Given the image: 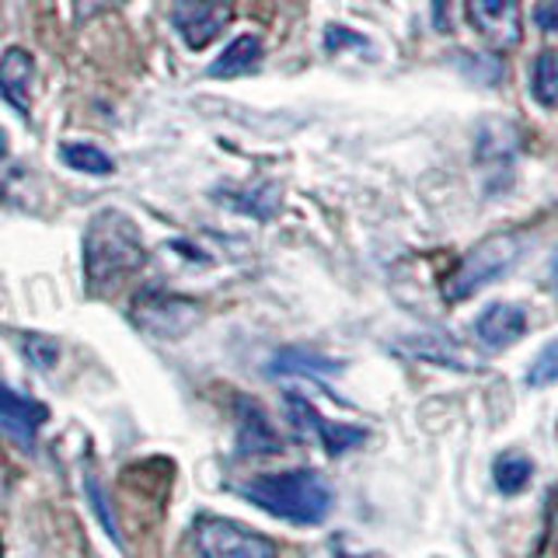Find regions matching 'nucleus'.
I'll use <instances>...</instances> for the list:
<instances>
[{"instance_id":"f257e3e1","label":"nucleus","mask_w":558,"mask_h":558,"mask_svg":"<svg viewBox=\"0 0 558 558\" xmlns=\"http://www.w3.org/2000/svg\"><path fill=\"white\" fill-rule=\"evenodd\" d=\"M147 262L144 234L140 227L119 214V209H101L92 217L84 231V276L92 293H109L122 279H130Z\"/></svg>"},{"instance_id":"f03ea898","label":"nucleus","mask_w":558,"mask_h":558,"mask_svg":"<svg viewBox=\"0 0 558 558\" xmlns=\"http://www.w3.org/2000/svg\"><path fill=\"white\" fill-rule=\"evenodd\" d=\"M238 493L248 502H255L258 510H266L287 523H301V527H314V523H322L331 513V485L311 468L258 475L238 485Z\"/></svg>"},{"instance_id":"7ed1b4c3","label":"nucleus","mask_w":558,"mask_h":558,"mask_svg":"<svg viewBox=\"0 0 558 558\" xmlns=\"http://www.w3.org/2000/svg\"><path fill=\"white\" fill-rule=\"evenodd\" d=\"M523 248H527V234L523 231H502V234L485 238L444 279V296L453 304L475 296L482 287L496 283L502 272H510V266L523 255Z\"/></svg>"},{"instance_id":"20e7f679","label":"nucleus","mask_w":558,"mask_h":558,"mask_svg":"<svg viewBox=\"0 0 558 558\" xmlns=\"http://www.w3.org/2000/svg\"><path fill=\"white\" fill-rule=\"evenodd\" d=\"M196 548L203 558H276V545L258 531L227 517L196 520Z\"/></svg>"},{"instance_id":"39448f33","label":"nucleus","mask_w":558,"mask_h":558,"mask_svg":"<svg viewBox=\"0 0 558 558\" xmlns=\"http://www.w3.org/2000/svg\"><path fill=\"white\" fill-rule=\"evenodd\" d=\"M231 0H171V25L189 49H206L231 25Z\"/></svg>"},{"instance_id":"423d86ee","label":"nucleus","mask_w":558,"mask_h":558,"mask_svg":"<svg viewBox=\"0 0 558 558\" xmlns=\"http://www.w3.org/2000/svg\"><path fill=\"white\" fill-rule=\"evenodd\" d=\"M468 25L493 49H513L523 39L520 0H464Z\"/></svg>"},{"instance_id":"0eeeda50","label":"nucleus","mask_w":558,"mask_h":558,"mask_svg":"<svg viewBox=\"0 0 558 558\" xmlns=\"http://www.w3.org/2000/svg\"><path fill=\"white\" fill-rule=\"evenodd\" d=\"M287 405H290L293 423L318 436L322 447L328 453H345V450H353V447H360L366 440V429H360V426H342V423H328V418H322L318 409H311L301 395H290Z\"/></svg>"},{"instance_id":"6e6552de","label":"nucleus","mask_w":558,"mask_h":558,"mask_svg":"<svg viewBox=\"0 0 558 558\" xmlns=\"http://www.w3.org/2000/svg\"><path fill=\"white\" fill-rule=\"evenodd\" d=\"M475 336L488 349H506L527 336V311L520 304H488L475 318Z\"/></svg>"},{"instance_id":"1a4fd4ad","label":"nucleus","mask_w":558,"mask_h":558,"mask_svg":"<svg viewBox=\"0 0 558 558\" xmlns=\"http://www.w3.org/2000/svg\"><path fill=\"white\" fill-rule=\"evenodd\" d=\"M46 418H49V412H46L43 401H35L28 395H17V391L0 384V429L11 433L14 440L32 447L35 433H39V426L46 423Z\"/></svg>"},{"instance_id":"9d476101","label":"nucleus","mask_w":558,"mask_h":558,"mask_svg":"<svg viewBox=\"0 0 558 558\" xmlns=\"http://www.w3.org/2000/svg\"><path fill=\"white\" fill-rule=\"evenodd\" d=\"M196 318H199V307L185 304V301H174V296L136 307V322L147 331H157V336H179V331H185Z\"/></svg>"},{"instance_id":"9b49d317","label":"nucleus","mask_w":558,"mask_h":558,"mask_svg":"<svg viewBox=\"0 0 558 558\" xmlns=\"http://www.w3.org/2000/svg\"><path fill=\"white\" fill-rule=\"evenodd\" d=\"M32 84H35V63L25 49H8L0 60V92L14 105L17 112H28L32 101Z\"/></svg>"},{"instance_id":"f8f14e48","label":"nucleus","mask_w":558,"mask_h":558,"mask_svg":"<svg viewBox=\"0 0 558 558\" xmlns=\"http://www.w3.org/2000/svg\"><path fill=\"white\" fill-rule=\"evenodd\" d=\"M241 429H238V444L244 453H272L279 450V436L269 426L266 412H262L255 401H241Z\"/></svg>"},{"instance_id":"ddd939ff","label":"nucleus","mask_w":558,"mask_h":558,"mask_svg":"<svg viewBox=\"0 0 558 558\" xmlns=\"http://www.w3.org/2000/svg\"><path fill=\"white\" fill-rule=\"evenodd\" d=\"M262 60V39L258 35H241L231 46L220 52V60L209 66V77H238V74H252Z\"/></svg>"},{"instance_id":"4468645a","label":"nucleus","mask_w":558,"mask_h":558,"mask_svg":"<svg viewBox=\"0 0 558 558\" xmlns=\"http://www.w3.org/2000/svg\"><path fill=\"white\" fill-rule=\"evenodd\" d=\"M493 482L502 496H520L534 482V461L523 453H502L493 464Z\"/></svg>"},{"instance_id":"2eb2a0df","label":"nucleus","mask_w":558,"mask_h":558,"mask_svg":"<svg viewBox=\"0 0 558 558\" xmlns=\"http://www.w3.org/2000/svg\"><path fill=\"white\" fill-rule=\"evenodd\" d=\"M531 95L537 105L555 109L558 105V52L555 49H541L534 63H531Z\"/></svg>"},{"instance_id":"dca6fc26","label":"nucleus","mask_w":558,"mask_h":558,"mask_svg":"<svg viewBox=\"0 0 558 558\" xmlns=\"http://www.w3.org/2000/svg\"><path fill=\"white\" fill-rule=\"evenodd\" d=\"M60 154H63V161L77 171H87V174H109L112 171L109 154L92 147V144H63Z\"/></svg>"},{"instance_id":"f3484780","label":"nucleus","mask_w":558,"mask_h":558,"mask_svg":"<svg viewBox=\"0 0 558 558\" xmlns=\"http://www.w3.org/2000/svg\"><path fill=\"white\" fill-rule=\"evenodd\" d=\"M527 384L531 388H551V384H558V339H551L534 356V363L527 366Z\"/></svg>"},{"instance_id":"a211bd4d","label":"nucleus","mask_w":558,"mask_h":558,"mask_svg":"<svg viewBox=\"0 0 558 558\" xmlns=\"http://www.w3.org/2000/svg\"><path fill=\"white\" fill-rule=\"evenodd\" d=\"M109 4H119V0H74V8H77L81 17H92L95 11L109 8Z\"/></svg>"},{"instance_id":"6ab92c4d","label":"nucleus","mask_w":558,"mask_h":558,"mask_svg":"<svg viewBox=\"0 0 558 558\" xmlns=\"http://www.w3.org/2000/svg\"><path fill=\"white\" fill-rule=\"evenodd\" d=\"M349 558H384V555H349Z\"/></svg>"},{"instance_id":"aec40b11","label":"nucleus","mask_w":558,"mask_h":558,"mask_svg":"<svg viewBox=\"0 0 558 558\" xmlns=\"http://www.w3.org/2000/svg\"><path fill=\"white\" fill-rule=\"evenodd\" d=\"M0 154H4V133H0Z\"/></svg>"},{"instance_id":"412c9836","label":"nucleus","mask_w":558,"mask_h":558,"mask_svg":"<svg viewBox=\"0 0 558 558\" xmlns=\"http://www.w3.org/2000/svg\"><path fill=\"white\" fill-rule=\"evenodd\" d=\"M0 558H4V551H0Z\"/></svg>"}]
</instances>
